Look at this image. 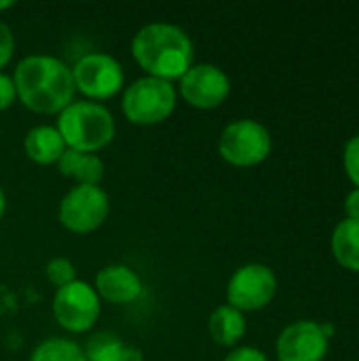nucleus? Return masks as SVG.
<instances>
[{
	"instance_id": "obj_23",
	"label": "nucleus",
	"mask_w": 359,
	"mask_h": 361,
	"mask_svg": "<svg viewBox=\"0 0 359 361\" xmlns=\"http://www.w3.org/2000/svg\"><path fill=\"white\" fill-rule=\"evenodd\" d=\"M224 361H267L264 353L254 349V347H239V349H233Z\"/></svg>"
},
{
	"instance_id": "obj_24",
	"label": "nucleus",
	"mask_w": 359,
	"mask_h": 361,
	"mask_svg": "<svg viewBox=\"0 0 359 361\" xmlns=\"http://www.w3.org/2000/svg\"><path fill=\"white\" fill-rule=\"evenodd\" d=\"M345 209L349 220H359V188L351 190L345 199Z\"/></svg>"
},
{
	"instance_id": "obj_16",
	"label": "nucleus",
	"mask_w": 359,
	"mask_h": 361,
	"mask_svg": "<svg viewBox=\"0 0 359 361\" xmlns=\"http://www.w3.org/2000/svg\"><path fill=\"white\" fill-rule=\"evenodd\" d=\"M332 252L341 267L359 273V220H343L332 235Z\"/></svg>"
},
{
	"instance_id": "obj_25",
	"label": "nucleus",
	"mask_w": 359,
	"mask_h": 361,
	"mask_svg": "<svg viewBox=\"0 0 359 361\" xmlns=\"http://www.w3.org/2000/svg\"><path fill=\"white\" fill-rule=\"evenodd\" d=\"M118 361H144V360H142V351H140V349H135V347H129V345H127Z\"/></svg>"
},
{
	"instance_id": "obj_22",
	"label": "nucleus",
	"mask_w": 359,
	"mask_h": 361,
	"mask_svg": "<svg viewBox=\"0 0 359 361\" xmlns=\"http://www.w3.org/2000/svg\"><path fill=\"white\" fill-rule=\"evenodd\" d=\"M15 99H17V91H15L13 78L0 72V110H6L8 106H13Z\"/></svg>"
},
{
	"instance_id": "obj_2",
	"label": "nucleus",
	"mask_w": 359,
	"mask_h": 361,
	"mask_svg": "<svg viewBox=\"0 0 359 361\" xmlns=\"http://www.w3.org/2000/svg\"><path fill=\"white\" fill-rule=\"evenodd\" d=\"M131 53L148 76L174 80L182 78L193 66V42L188 34L174 23H148L131 42Z\"/></svg>"
},
{
	"instance_id": "obj_11",
	"label": "nucleus",
	"mask_w": 359,
	"mask_h": 361,
	"mask_svg": "<svg viewBox=\"0 0 359 361\" xmlns=\"http://www.w3.org/2000/svg\"><path fill=\"white\" fill-rule=\"evenodd\" d=\"M328 353V338L315 322H296L277 338L279 361H322Z\"/></svg>"
},
{
	"instance_id": "obj_21",
	"label": "nucleus",
	"mask_w": 359,
	"mask_h": 361,
	"mask_svg": "<svg viewBox=\"0 0 359 361\" xmlns=\"http://www.w3.org/2000/svg\"><path fill=\"white\" fill-rule=\"evenodd\" d=\"M13 51H15V38H13V32H11V27L0 19V68H4V66L11 61Z\"/></svg>"
},
{
	"instance_id": "obj_18",
	"label": "nucleus",
	"mask_w": 359,
	"mask_h": 361,
	"mask_svg": "<svg viewBox=\"0 0 359 361\" xmlns=\"http://www.w3.org/2000/svg\"><path fill=\"white\" fill-rule=\"evenodd\" d=\"M125 343L118 334L114 332H97L87 341V347L83 349L87 361H118L123 351H125Z\"/></svg>"
},
{
	"instance_id": "obj_15",
	"label": "nucleus",
	"mask_w": 359,
	"mask_h": 361,
	"mask_svg": "<svg viewBox=\"0 0 359 361\" xmlns=\"http://www.w3.org/2000/svg\"><path fill=\"white\" fill-rule=\"evenodd\" d=\"M207 328H209L214 343L222 347H233L245 334V317L241 311L233 309L231 305H222L212 313Z\"/></svg>"
},
{
	"instance_id": "obj_26",
	"label": "nucleus",
	"mask_w": 359,
	"mask_h": 361,
	"mask_svg": "<svg viewBox=\"0 0 359 361\" xmlns=\"http://www.w3.org/2000/svg\"><path fill=\"white\" fill-rule=\"evenodd\" d=\"M4 207H6V199H4V192H2V188H0V220H2Z\"/></svg>"
},
{
	"instance_id": "obj_13",
	"label": "nucleus",
	"mask_w": 359,
	"mask_h": 361,
	"mask_svg": "<svg viewBox=\"0 0 359 361\" xmlns=\"http://www.w3.org/2000/svg\"><path fill=\"white\" fill-rule=\"evenodd\" d=\"M23 146H25L28 157L40 165L57 163L61 159V154L66 152V142H63L61 133L57 131V127H51V125L32 127L25 133Z\"/></svg>"
},
{
	"instance_id": "obj_9",
	"label": "nucleus",
	"mask_w": 359,
	"mask_h": 361,
	"mask_svg": "<svg viewBox=\"0 0 359 361\" xmlns=\"http://www.w3.org/2000/svg\"><path fill=\"white\" fill-rule=\"evenodd\" d=\"M277 292L275 273L264 264H245L235 271L229 281L226 298L237 311H258L264 309Z\"/></svg>"
},
{
	"instance_id": "obj_14",
	"label": "nucleus",
	"mask_w": 359,
	"mask_h": 361,
	"mask_svg": "<svg viewBox=\"0 0 359 361\" xmlns=\"http://www.w3.org/2000/svg\"><path fill=\"white\" fill-rule=\"evenodd\" d=\"M57 165L66 178L76 180L78 184L99 186V182L104 180V161L93 152H78L66 148Z\"/></svg>"
},
{
	"instance_id": "obj_6",
	"label": "nucleus",
	"mask_w": 359,
	"mask_h": 361,
	"mask_svg": "<svg viewBox=\"0 0 359 361\" xmlns=\"http://www.w3.org/2000/svg\"><path fill=\"white\" fill-rule=\"evenodd\" d=\"M110 212V199L104 188L76 184L59 203V220L72 233H91L99 228Z\"/></svg>"
},
{
	"instance_id": "obj_4",
	"label": "nucleus",
	"mask_w": 359,
	"mask_h": 361,
	"mask_svg": "<svg viewBox=\"0 0 359 361\" xmlns=\"http://www.w3.org/2000/svg\"><path fill=\"white\" fill-rule=\"evenodd\" d=\"M176 108V89L169 80L144 76L133 80L123 93V112L131 123L154 125L165 121Z\"/></svg>"
},
{
	"instance_id": "obj_10",
	"label": "nucleus",
	"mask_w": 359,
	"mask_h": 361,
	"mask_svg": "<svg viewBox=\"0 0 359 361\" xmlns=\"http://www.w3.org/2000/svg\"><path fill=\"white\" fill-rule=\"evenodd\" d=\"M182 97L195 108H216L231 93V80L226 72L214 63L190 66L188 72L180 78Z\"/></svg>"
},
{
	"instance_id": "obj_12",
	"label": "nucleus",
	"mask_w": 359,
	"mask_h": 361,
	"mask_svg": "<svg viewBox=\"0 0 359 361\" xmlns=\"http://www.w3.org/2000/svg\"><path fill=\"white\" fill-rule=\"evenodd\" d=\"M95 292L112 305H129L140 298L142 279L125 264H108L95 277Z\"/></svg>"
},
{
	"instance_id": "obj_5",
	"label": "nucleus",
	"mask_w": 359,
	"mask_h": 361,
	"mask_svg": "<svg viewBox=\"0 0 359 361\" xmlns=\"http://www.w3.org/2000/svg\"><path fill=\"white\" fill-rule=\"evenodd\" d=\"M218 150L231 165L252 167L271 154V133L264 125L252 118H241L224 127Z\"/></svg>"
},
{
	"instance_id": "obj_20",
	"label": "nucleus",
	"mask_w": 359,
	"mask_h": 361,
	"mask_svg": "<svg viewBox=\"0 0 359 361\" xmlns=\"http://www.w3.org/2000/svg\"><path fill=\"white\" fill-rule=\"evenodd\" d=\"M345 171L349 180L359 188V135L349 140L345 146Z\"/></svg>"
},
{
	"instance_id": "obj_27",
	"label": "nucleus",
	"mask_w": 359,
	"mask_h": 361,
	"mask_svg": "<svg viewBox=\"0 0 359 361\" xmlns=\"http://www.w3.org/2000/svg\"><path fill=\"white\" fill-rule=\"evenodd\" d=\"M15 2H11V0H0V11H6V8H11Z\"/></svg>"
},
{
	"instance_id": "obj_3",
	"label": "nucleus",
	"mask_w": 359,
	"mask_h": 361,
	"mask_svg": "<svg viewBox=\"0 0 359 361\" xmlns=\"http://www.w3.org/2000/svg\"><path fill=\"white\" fill-rule=\"evenodd\" d=\"M57 131L66 148L78 152H97L114 137V118L108 108L97 102H72L59 112Z\"/></svg>"
},
{
	"instance_id": "obj_8",
	"label": "nucleus",
	"mask_w": 359,
	"mask_h": 361,
	"mask_svg": "<svg viewBox=\"0 0 359 361\" xmlns=\"http://www.w3.org/2000/svg\"><path fill=\"white\" fill-rule=\"evenodd\" d=\"M74 87L91 99L114 97L125 85V72L121 63L108 53H87L74 68Z\"/></svg>"
},
{
	"instance_id": "obj_19",
	"label": "nucleus",
	"mask_w": 359,
	"mask_h": 361,
	"mask_svg": "<svg viewBox=\"0 0 359 361\" xmlns=\"http://www.w3.org/2000/svg\"><path fill=\"white\" fill-rule=\"evenodd\" d=\"M47 279L57 286V288H63L68 283H72L76 279V271H74V264L66 258H53L49 260L47 264Z\"/></svg>"
},
{
	"instance_id": "obj_1",
	"label": "nucleus",
	"mask_w": 359,
	"mask_h": 361,
	"mask_svg": "<svg viewBox=\"0 0 359 361\" xmlns=\"http://www.w3.org/2000/svg\"><path fill=\"white\" fill-rule=\"evenodd\" d=\"M19 99L34 112L53 114L72 104L74 76L72 68L53 55H28L13 74Z\"/></svg>"
},
{
	"instance_id": "obj_7",
	"label": "nucleus",
	"mask_w": 359,
	"mask_h": 361,
	"mask_svg": "<svg viewBox=\"0 0 359 361\" xmlns=\"http://www.w3.org/2000/svg\"><path fill=\"white\" fill-rule=\"evenodd\" d=\"M99 296L95 288L74 279L72 283L57 288L53 298V315L61 328L80 334L93 328L99 317Z\"/></svg>"
},
{
	"instance_id": "obj_17",
	"label": "nucleus",
	"mask_w": 359,
	"mask_h": 361,
	"mask_svg": "<svg viewBox=\"0 0 359 361\" xmlns=\"http://www.w3.org/2000/svg\"><path fill=\"white\" fill-rule=\"evenodd\" d=\"M30 361H87L83 349L70 338H47L34 351Z\"/></svg>"
}]
</instances>
